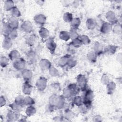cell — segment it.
Returning a JSON list of instances; mask_svg holds the SVG:
<instances>
[{
	"mask_svg": "<svg viewBox=\"0 0 122 122\" xmlns=\"http://www.w3.org/2000/svg\"><path fill=\"white\" fill-rule=\"evenodd\" d=\"M94 99V94L93 92L91 90H87L84 94L83 98V103L89 106Z\"/></svg>",
	"mask_w": 122,
	"mask_h": 122,
	"instance_id": "1",
	"label": "cell"
},
{
	"mask_svg": "<svg viewBox=\"0 0 122 122\" xmlns=\"http://www.w3.org/2000/svg\"><path fill=\"white\" fill-rule=\"evenodd\" d=\"M26 61H25L21 58H20L18 60L14 61L13 63V66L14 68L19 71L23 70L25 69L26 67Z\"/></svg>",
	"mask_w": 122,
	"mask_h": 122,
	"instance_id": "2",
	"label": "cell"
},
{
	"mask_svg": "<svg viewBox=\"0 0 122 122\" xmlns=\"http://www.w3.org/2000/svg\"><path fill=\"white\" fill-rule=\"evenodd\" d=\"M47 83V79L44 77H41L37 80L36 83V86L38 90L42 91L45 90Z\"/></svg>",
	"mask_w": 122,
	"mask_h": 122,
	"instance_id": "3",
	"label": "cell"
},
{
	"mask_svg": "<svg viewBox=\"0 0 122 122\" xmlns=\"http://www.w3.org/2000/svg\"><path fill=\"white\" fill-rule=\"evenodd\" d=\"M87 83V80L85 76L82 74L79 75L77 77V84L80 89L85 88Z\"/></svg>",
	"mask_w": 122,
	"mask_h": 122,
	"instance_id": "4",
	"label": "cell"
},
{
	"mask_svg": "<svg viewBox=\"0 0 122 122\" xmlns=\"http://www.w3.org/2000/svg\"><path fill=\"white\" fill-rule=\"evenodd\" d=\"M34 20L38 25L42 26L46 22V17L42 14H37L34 17Z\"/></svg>",
	"mask_w": 122,
	"mask_h": 122,
	"instance_id": "5",
	"label": "cell"
},
{
	"mask_svg": "<svg viewBox=\"0 0 122 122\" xmlns=\"http://www.w3.org/2000/svg\"><path fill=\"white\" fill-rule=\"evenodd\" d=\"M56 44L53 39L49 38L47 40L46 46L51 53H53L54 52L56 48Z\"/></svg>",
	"mask_w": 122,
	"mask_h": 122,
	"instance_id": "6",
	"label": "cell"
},
{
	"mask_svg": "<svg viewBox=\"0 0 122 122\" xmlns=\"http://www.w3.org/2000/svg\"><path fill=\"white\" fill-rule=\"evenodd\" d=\"M21 28L22 31L27 33H30L32 30L33 26L30 22L26 20L22 22L21 25Z\"/></svg>",
	"mask_w": 122,
	"mask_h": 122,
	"instance_id": "7",
	"label": "cell"
},
{
	"mask_svg": "<svg viewBox=\"0 0 122 122\" xmlns=\"http://www.w3.org/2000/svg\"><path fill=\"white\" fill-rule=\"evenodd\" d=\"M7 120L8 122H14L17 121L19 118V113L12 110L9 111L7 114Z\"/></svg>",
	"mask_w": 122,
	"mask_h": 122,
	"instance_id": "8",
	"label": "cell"
},
{
	"mask_svg": "<svg viewBox=\"0 0 122 122\" xmlns=\"http://www.w3.org/2000/svg\"><path fill=\"white\" fill-rule=\"evenodd\" d=\"M22 91L24 94L29 95L32 91V86L28 81H26L22 85Z\"/></svg>",
	"mask_w": 122,
	"mask_h": 122,
	"instance_id": "9",
	"label": "cell"
},
{
	"mask_svg": "<svg viewBox=\"0 0 122 122\" xmlns=\"http://www.w3.org/2000/svg\"><path fill=\"white\" fill-rule=\"evenodd\" d=\"M7 23L12 30H16L19 27L18 20L17 19V18L14 17H10Z\"/></svg>",
	"mask_w": 122,
	"mask_h": 122,
	"instance_id": "10",
	"label": "cell"
},
{
	"mask_svg": "<svg viewBox=\"0 0 122 122\" xmlns=\"http://www.w3.org/2000/svg\"><path fill=\"white\" fill-rule=\"evenodd\" d=\"M39 65L42 70H46L49 69L51 66V62L47 59H43L40 61L39 62Z\"/></svg>",
	"mask_w": 122,
	"mask_h": 122,
	"instance_id": "11",
	"label": "cell"
},
{
	"mask_svg": "<svg viewBox=\"0 0 122 122\" xmlns=\"http://www.w3.org/2000/svg\"><path fill=\"white\" fill-rule=\"evenodd\" d=\"M112 29V28L111 23L109 22H104L101 26V31L104 34H106L110 32Z\"/></svg>",
	"mask_w": 122,
	"mask_h": 122,
	"instance_id": "12",
	"label": "cell"
},
{
	"mask_svg": "<svg viewBox=\"0 0 122 122\" xmlns=\"http://www.w3.org/2000/svg\"><path fill=\"white\" fill-rule=\"evenodd\" d=\"M12 45V40L9 37H5L2 42V47L5 50L10 49Z\"/></svg>",
	"mask_w": 122,
	"mask_h": 122,
	"instance_id": "13",
	"label": "cell"
},
{
	"mask_svg": "<svg viewBox=\"0 0 122 122\" xmlns=\"http://www.w3.org/2000/svg\"><path fill=\"white\" fill-rule=\"evenodd\" d=\"M49 33H50L48 30L44 27H41L39 31V34L40 37L43 40L48 39Z\"/></svg>",
	"mask_w": 122,
	"mask_h": 122,
	"instance_id": "14",
	"label": "cell"
},
{
	"mask_svg": "<svg viewBox=\"0 0 122 122\" xmlns=\"http://www.w3.org/2000/svg\"><path fill=\"white\" fill-rule=\"evenodd\" d=\"M9 57L11 61H14L20 58V52L17 50H12L10 52L9 54Z\"/></svg>",
	"mask_w": 122,
	"mask_h": 122,
	"instance_id": "15",
	"label": "cell"
},
{
	"mask_svg": "<svg viewBox=\"0 0 122 122\" xmlns=\"http://www.w3.org/2000/svg\"><path fill=\"white\" fill-rule=\"evenodd\" d=\"M22 76L24 80L28 81L32 77V72L30 70L24 69L22 71Z\"/></svg>",
	"mask_w": 122,
	"mask_h": 122,
	"instance_id": "16",
	"label": "cell"
},
{
	"mask_svg": "<svg viewBox=\"0 0 122 122\" xmlns=\"http://www.w3.org/2000/svg\"><path fill=\"white\" fill-rule=\"evenodd\" d=\"M68 87L71 91V92L72 93L73 96L77 95L80 90V88L79 87V86L77 85V84L76 83H71L69 84Z\"/></svg>",
	"mask_w": 122,
	"mask_h": 122,
	"instance_id": "17",
	"label": "cell"
},
{
	"mask_svg": "<svg viewBox=\"0 0 122 122\" xmlns=\"http://www.w3.org/2000/svg\"><path fill=\"white\" fill-rule=\"evenodd\" d=\"M10 107L11 108V110L15 112L19 113L22 110V105L17 103L15 102H14L10 105Z\"/></svg>",
	"mask_w": 122,
	"mask_h": 122,
	"instance_id": "18",
	"label": "cell"
},
{
	"mask_svg": "<svg viewBox=\"0 0 122 122\" xmlns=\"http://www.w3.org/2000/svg\"><path fill=\"white\" fill-rule=\"evenodd\" d=\"M87 28L89 30L94 29L96 26V21L95 20L92 18H89L87 19L86 21Z\"/></svg>",
	"mask_w": 122,
	"mask_h": 122,
	"instance_id": "19",
	"label": "cell"
},
{
	"mask_svg": "<svg viewBox=\"0 0 122 122\" xmlns=\"http://www.w3.org/2000/svg\"><path fill=\"white\" fill-rule=\"evenodd\" d=\"M106 18L107 20L111 23H113L115 22L116 20L115 14L112 11H109L106 14Z\"/></svg>",
	"mask_w": 122,
	"mask_h": 122,
	"instance_id": "20",
	"label": "cell"
},
{
	"mask_svg": "<svg viewBox=\"0 0 122 122\" xmlns=\"http://www.w3.org/2000/svg\"><path fill=\"white\" fill-rule=\"evenodd\" d=\"M12 30V29L9 26L7 23L3 24L2 29V32L3 35L4 36V37H8Z\"/></svg>",
	"mask_w": 122,
	"mask_h": 122,
	"instance_id": "21",
	"label": "cell"
},
{
	"mask_svg": "<svg viewBox=\"0 0 122 122\" xmlns=\"http://www.w3.org/2000/svg\"><path fill=\"white\" fill-rule=\"evenodd\" d=\"M28 60L31 62H36L37 61V55L36 53L33 51H30L27 53Z\"/></svg>",
	"mask_w": 122,
	"mask_h": 122,
	"instance_id": "22",
	"label": "cell"
},
{
	"mask_svg": "<svg viewBox=\"0 0 122 122\" xmlns=\"http://www.w3.org/2000/svg\"><path fill=\"white\" fill-rule=\"evenodd\" d=\"M65 98L62 96H58L56 107L59 109L62 108L65 105Z\"/></svg>",
	"mask_w": 122,
	"mask_h": 122,
	"instance_id": "23",
	"label": "cell"
},
{
	"mask_svg": "<svg viewBox=\"0 0 122 122\" xmlns=\"http://www.w3.org/2000/svg\"><path fill=\"white\" fill-rule=\"evenodd\" d=\"M106 88H107V91L108 94H112L113 93L116 88V85L115 83L112 81L109 82L107 85H106Z\"/></svg>",
	"mask_w": 122,
	"mask_h": 122,
	"instance_id": "24",
	"label": "cell"
},
{
	"mask_svg": "<svg viewBox=\"0 0 122 122\" xmlns=\"http://www.w3.org/2000/svg\"><path fill=\"white\" fill-rule=\"evenodd\" d=\"M81 20L79 18H75L72 19L71 22V29H76L79 27L81 24Z\"/></svg>",
	"mask_w": 122,
	"mask_h": 122,
	"instance_id": "25",
	"label": "cell"
},
{
	"mask_svg": "<svg viewBox=\"0 0 122 122\" xmlns=\"http://www.w3.org/2000/svg\"><path fill=\"white\" fill-rule=\"evenodd\" d=\"M36 112V109L32 105L28 106L25 111L26 114L28 116H31L33 115L34 114H35Z\"/></svg>",
	"mask_w": 122,
	"mask_h": 122,
	"instance_id": "26",
	"label": "cell"
},
{
	"mask_svg": "<svg viewBox=\"0 0 122 122\" xmlns=\"http://www.w3.org/2000/svg\"><path fill=\"white\" fill-rule=\"evenodd\" d=\"M59 37L61 40L67 41L70 39V33L69 32L65 30L61 31L60 33Z\"/></svg>",
	"mask_w": 122,
	"mask_h": 122,
	"instance_id": "27",
	"label": "cell"
},
{
	"mask_svg": "<svg viewBox=\"0 0 122 122\" xmlns=\"http://www.w3.org/2000/svg\"><path fill=\"white\" fill-rule=\"evenodd\" d=\"M69 55H65L62 57L58 62V64L61 67H64L67 65Z\"/></svg>",
	"mask_w": 122,
	"mask_h": 122,
	"instance_id": "28",
	"label": "cell"
},
{
	"mask_svg": "<svg viewBox=\"0 0 122 122\" xmlns=\"http://www.w3.org/2000/svg\"><path fill=\"white\" fill-rule=\"evenodd\" d=\"M14 7H15V6L13 1L6 0L5 1L4 4V8L5 10L7 11H10Z\"/></svg>",
	"mask_w": 122,
	"mask_h": 122,
	"instance_id": "29",
	"label": "cell"
},
{
	"mask_svg": "<svg viewBox=\"0 0 122 122\" xmlns=\"http://www.w3.org/2000/svg\"><path fill=\"white\" fill-rule=\"evenodd\" d=\"M75 116V114L74 112L70 110H66L64 112V119L70 121L74 118Z\"/></svg>",
	"mask_w": 122,
	"mask_h": 122,
	"instance_id": "30",
	"label": "cell"
},
{
	"mask_svg": "<svg viewBox=\"0 0 122 122\" xmlns=\"http://www.w3.org/2000/svg\"><path fill=\"white\" fill-rule=\"evenodd\" d=\"M97 57V55L94 51H90L87 54V59L92 62H96Z\"/></svg>",
	"mask_w": 122,
	"mask_h": 122,
	"instance_id": "31",
	"label": "cell"
},
{
	"mask_svg": "<svg viewBox=\"0 0 122 122\" xmlns=\"http://www.w3.org/2000/svg\"><path fill=\"white\" fill-rule=\"evenodd\" d=\"M62 96L65 99H69L72 96H73V95L71 92V91L70 90V89L69 88V87H67L63 90Z\"/></svg>",
	"mask_w": 122,
	"mask_h": 122,
	"instance_id": "32",
	"label": "cell"
},
{
	"mask_svg": "<svg viewBox=\"0 0 122 122\" xmlns=\"http://www.w3.org/2000/svg\"><path fill=\"white\" fill-rule=\"evenodd\" d=\"M94 51L97 54V55L101 53L102 51V45L98 42H96L93 45Z\"/></svg>",
	"mask_w": 122,
	"mask_h": 122,
	"instance_id": "33",
	"label": "cell"
},
{
	"mask_svg": "<svg viewBox=\"0 0 122 122\" xmlns=\"http://www.w3.org/2000/svg\"><path fill=\"white\" fill-rule=\"evenodd\" d=\"M73 103L79 107L83 104V99L80 96L75 95L73 100Z\"/></svg>",
	"mask_w": 122,
	"mask_h": 122,
	"instance_id": "34",
	"label": "cell"
},
{
	"mask_svg": "<svg viewBox=\"0 0 122 122\" xmlns=\"http://www.w3.org/2000/svg\"><path fill=\"white\" fill-rule=\"evenodd\" d=\"M10 14H11V15L12 17H14V18H17L18 17H19L21 15V13H20V11L16 7H14L10 10Z\"/></svg>",
	"mask_w": 122,
	"mask_h": 122,
	"instance_id": "35",
	"label": "cell"
},
{
	"mask_svg": "<svg viewBox=\"0 0 122 122\" xmlns=\"http://www.w3.org/2000/svg\"><path fill=\"white\" fill-rule=\"evenodd\" d=\"M71 44L74 48H79L82 45V43L79 37H78L76 39H73L71 42Z\"/></svg>",
	"mask_w": 122,
	"mask_h": 122,
	"instance_id": "36",
	"label": "cell"
},
{
	"mask_svg": "<svg viewBox=\"0 0 122 122\" xmlns=\"http://www.w3.org/2000/svg\"><path fill=\"white\" fill-rule=\"evenodd\" d=\"M34 103H35L34 100L30 96H27L26 97H25L24 104L27 106H30V105H32Z\"/></svg>",
	"mask_w": 122,
	"mask_h": 122,
	"instance_id": "37",
	"label": "cell"
},
{
	"mask_svg": "<svg viewBox=\"0 0 122 122\" xmlns=\"http://www.w3.org/2000/svg\"><path fill=\"white\" fill-rule=\"evenodd\" d=\"M63 19L66 22H71L73 19L72 15L70 12H66L63 15Z\"/></svg>",
	"mask_w": 122,
	"mask_h": 122,
	"instance_id": "38",
	"label": "cell"
},
{
	"mask_svg": "<svg viewBox=\"0 0 122 122\" xmlns=\"http://www.w3.org/2000/svg\"><path fill=\"white\" fill-rule=\"evenodd\" d=\"M116 47L113 45H109L107 46L106 49H105V51L106 53H107L109 54H114L116 51Z\"/></svg>",
	"mask_w": 122,
	"mask_h": 122,
	"instance_id": "39",
	"label": "cell"
},
{
	"mask_svg": "<svg viewBox=\"0 0 122 122\" xmlns=\"http://www.w3.org/2000/svg\"><path fill=\"white\" fill-rule=\"evenodd\" d=\"M9 63V60L8 58L5 56L1 57L0 60V63L1 67L4 68L6 67Z\"/></svg>",
	"mask_w": 122,
	"mask_h": 122,
	"instance_id": "40",
	"label": "cell"
},
{
	"mask_svg": "<svg viewBox=\"0 0 122 122\" xmlns=\"http://www.w3.org/2000/svg\"><path fill=\"white\" fill-rule=\"evenodd\" d=\"M49 74L52 77H56L59 75V71L54 66H51V67L49 69Z\"/></svg>",
	"mask_w": 122,
	"mask_h": 122,
	"instance_id": "41",
	"label": "cell"
},
{
	"mask_svg": "<svg viewBox=\"0 0 122 122\" xmlns=\"http://www.w3.org/2000/svg\"><path fill=\"white\" fill-rule=\"evenodd\" d=\"M35 41V37L34 35H31L26 38V42L30 46H32Z\"/></svg>",
	"mask_w": 122,
	"mask_h": 122,
	"instance_id": "42",
	"label": "cell"
},
{
	"mask_svg": "<svg viewBox=\"0 0 122 122\" xmlns=\"http://www.w3.org/2000/svg\"><path fill=\"white\" fill-rule=\"evenodd\" d=\"M80 39L81 40L82 44H89L90 43V39H89V37L87 36V35H81V36H79V37Z\"/></svg>",
	"mask_w": 122,
	"mask_h": 122,
	"instance_id": "43",
	"label": "cell"
},
{
	"mask_svg": "<svg viewBox=\"0 0 122 122\" xmlns=\"http://www.w3.org/2000/svg\"><path fill=\"white\" fill-rule=\"evenodd\" d=\"M69 33L70 35V38H71L72 40L76 39L77 38H78L79 37L76 29H71L70 30V31L69 32Z\"/></svg>",
	"mask_w": 122,
	"mask_h": 122,
	"instance_id": "44",
	"label": "cell"
},
{
	"mask_svg": "<svg viewBox=\"0 0 122 122\" xmlns=\"http://www.w3.org/2000/svg\"><path fill=\"white\" fill-rule=\"evenodd\" d=\"M76 63H77L76 60H75L73 58H72L71 56H70L69 58L67 65L68 66H70V67H73L76 65Z\"/></svg>",
	"mask_w": 122,
	"mask_h": 122,
	"instance_id": "45",
	"label": "cell"
},
{
	"mask_svg": "<svg viewBox=\"0 0 122 122\" xmlns=\"http://www.w3.org/2000/svg\"><path fill=\"white\" fill-rule=\"evenodd\" d=\"M24 98H25V97L24 96H23L21 95H20L15 98L14 102H15L17 103L23 105V104H24Z\"/></svg>",
	"mask_w": 122,
	"mask_h": 122,
	"instance_id": "46",
	"label": "cell"
},
{
	"mask_svg": "<svg viewBox=\"0 0 122 122\" xmlns=\"http://www.w3.org/2000/svg\"><path fill=\"white\" fill-rule=\"evenodd\" d=\"M88 107L84 104H82L79 106V111L81 113H85L87 112L88 110Z\"/></svg>",
	"mask_w": 122,
	"mask_h": 122,
	"instance_id": "47",
	"label": "cell"
},
{
	"mask_svg": "<svg viewBox=\"0 0 122 122\" xmlns=\"http://www.w3.org/2000/svg\"><path fill=\"white\" fill-rule=\"evenodd\" d=\"M101 82L103 84L107 85L109 82V78L106 74H103L101 78Z\"/></svg>",
	"mask_w": 122,
	"mask_h": 122,
	"instance_id": "48",
	"label": "cell"
},
{
	"mask_svg": "<svg viewBox=\"0 0 122 122\" xmlns=\"http://www.w3.org/2000/svg\"><path fill=\"white\" fill-rule=\"evenodd\" d=\"M17 36H18V32L16 30H12L8 37H9L11 40H13L15 39L17 37Z\"/></svg>",
	"mask_w": 122,
	"mask_h": 122,
	"instance_id": "49",
	"label": "cell"
},
{
	"mask_svg": "<svg viewBox=\"0 0 122 122\" xmlns=\"http://www.w3.org/2000/svg\"><path fill=\"white\" fill-rule=\"evenodd\" d=\"M121 26L120 24H116L113 28V32L118 34L121 32Z\"/></svg>",
	"mask_w": 122,
	"mask_h": 122,
	"instance_id": "50",
	"label": "cell"
},
{
	"mask_svg": "<svg viewBox=\"0 0 122 122\" xmlns=\"http://www.w3.org/2000/svg\"><path fill=\"white\" fill-rule=\"evenodd\" d=\"M6 104V100L5 98L3 96H1L0 97V107H3V106H5Z\"/></svg>",
	"mask_w": 122,
	"mask_h": 122,
	"instance_id": "51",
	"label": "cell"
},
{
	"mask_svg": "<svg viewBox=\"0 0 122 122\" xmlns=\"http://www.w3.org/2000/svg\"><path fill=\"white\" fill-rule=\"evenodd\" d=\"M93 121L94 122H100V121H102V117L100 116V115H96L95 116H94L93 118Z\"/></svg>",
	"mask_w": 122,
	"mask_h": 122,
	"instance_id": "52",
	"label": "cell"
}]
</instances>
